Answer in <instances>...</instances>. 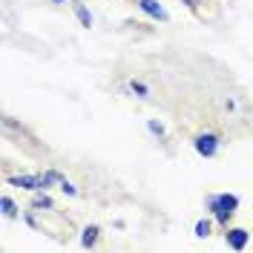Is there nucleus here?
<instances>
[{"label": "nucleus", "mask_w": 253, "mask_h": 253, "mask_svg": "<svg viewBox=\"0 0 253 253\" xmlns=\"http://www.w3.org/2000/svg\"><path fill=\"white\" fill-rule=\"evenodd\" d=\"M207 205H210V210H213V216L221 221V224H227V219L236 213V207H239V199L236 196H210L207 199Z\"/></svg>", "instance_id": "f257e3e1"}, {"label": "nucleus", "mask_w": 253, "mask_h": 253, "mask_svg": "<svg viewBox=\"0 0 253 253\" xmlns=\"http://www.w3.org/2000/svg\"><path fill=\"white\" fill-rule=\"evenodd\" d=\"M193 147H196L199 156L210 158V156H216V150H219V138H216L213 132H205V135H199V138L193 141Z\"/></svg>", "instance_id": "f03ea898"}, {"label": "nucleus", "mask_w": 253, "mask_h": 253, "mask_svg": "<svg viewBox=\"0 0 253 253\" xmlns=\"http://www.w3.org/2000/svg\"><path fill=\"white\" fill-rule=\"evenodd\" d=\"M9 184H15V187H26V190H43L46 187L43 175H15V178H9Z\"/></svg>", "instance_id": "7ed1b4c3"}, {"label": "nucleus", "mask_w": 253, "mask_h": 253, "mask_svg": "<svg viewBox=\"0 0 253 253\" xmlns=\"http://www.w3.org/2000/svg\"><path fill=\"white\" fill-rule=\"evenodd\" d=\"M138 6H141V12H147V15L156 17V20H170V15L164 12V6L158 0H138Z\"/></svg>", "instance_id": "20e7f679"}, {"label": "nucleus", "mask_w": 253, "mask_h": 253, "mask_svg": "<svg viewBox=\"0 0 253 253\" xmlns=\"http://www.w3.org/2000/svg\"><path fill=\"white\" fill-rule=\"evenodd\" d=\"M227 245H230L233 251H242V248L248 245V230H245V227H233V230H227Z\"/></svg>", "instance_id": "39448f33"}, {"label": "nucleus", "mask_w": 253, "mask_h": 253, "mask_svg": "<svg viewBox=\"0 0 253 253\" xmlns=\"http://www.w3.org/2000/svg\"><path fill=\"white\" fill-rule=\"evenodd\" d=\"M95 239H98V227L95 224H89V227H84V236H81V242H84V248H92Z\"/></svg>", "instance_id": "423d86ee"}, {"label": "nucleus", "mask_w": 253, "mask_h": 253, "mask_svg": "<svg viewBox=\"0 0 253 253\" xmlns=\"http://www.w3.org/2000/svg\"><path fill=\"white\" fill-rule=\"evenodd\" d=\"M0 207H3V216H6V219L17 216V207H15V202H12L9 196H3V199H0Z\"/></svg>", "instance_id": "0eeeda50"}, {"label": "nucleus", "mask_w": 253, "mask_h": 253, "mask_svg": "<svg viewBox=\"0 0 253 253\" xmlns=\"http://www.w3.org/2000/svg\"><path fill=\"white\" fill-rule=\"evenodd\" d=\"M72 6H75V15H78L81 23H84V26H92V15L84 9V3H72Z\"/></svg>", "instance_id": "6e6552de"}, {"label": "nucleus", "mask_w": 253, "mask_h": 253, "mask_svg": "<svg viewBox=\"0 0 253 253\" xmlns=\"http://www.w3.org/2000/svg\"><path fill=\"white\" fill-rule=\"evenodd\" d=\"M196 236H202V239H205V236H210V221H205V219H202L199 224H196Z\"/></svg>", "instance_id": "1a4fd4ad"}, {"label": "nucleus", "mask_w": 253, "mask_h": 253, "mask_svg": "<svg viewBox=\"0 0 253 253\" xmlns=\"http://www.w3.org/2000/svg\"><path fill=\"white\" fill-rule=\"evenodd\" d=\"M32 205H35V207H52V199H49V196H38Z\"/></svg>", "instance_id": "9d476101"}, {"label": "nucleus", "mask_w": 253, "mask_h": 253, "mask_svg": "<svg viewBox=\"0 0 253 253\" xmlns=\"http://www.w3.org/2000/svg\"><path fill=\"white\" fill-rule=\"evenodd\" d=\"M61 190H63V193H66V196H75V187H72V184H69L66 178H63V181H61Z\"/></svg>", "instance_id": "9b49d317"}, {"label": "nucleus", "mask_w": 253, "mask_h": 253, "mask_svg": "<svg viewBox=\"0 0 253 253\" xmlns=\"http://www.w3.org/2000/svg\"><path fill=\"white\" fill-rule=\"evenodd\" d=\"M150 132H156V135H164V126L156 124V121H150Z\"/></svg>", "instance_id": "f8f14e48"}, {"label": "nucleus", "mask_w": 253, "mask_h": 253, "mask_svg": "<svg viewBox=\"0 0 253 253\" xmlns=\"http://www.w3.org/2000/svg\"><path fill=\"white\" fill-rule=\"evenodd\" d=\"M132 89H135L138 95H147V86H144V84H132Z\"/></svg>", "instance_id": "ddd939ff"}, {"label": "nucleus", "mask_w": 253, "mask_h": 253, "mask_svg": "<svg viewBox=\"0 0 253 253\" xmlns=\"http://www.w3.org/2000/svg\"><path fill=\"white\" fill-rule=\"evenodd\" d=\"M58 3H63V0H58Z\"/></svg>", "instance_id": "4468645a"}]
</instances>
